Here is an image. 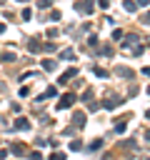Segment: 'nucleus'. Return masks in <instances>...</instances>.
I'll return each mask as SVG.
<instances>
[{"mask_svg": "<svg viewBox=\"0 0 150 160\" xmlns=\"http://www.w3.org/2000/svg\"><path fill=\"white\" fill-rule=\"evenodd\" d=\"M73 100H75V95L70 93V95H65V98L60 100V108H68V105H73Z\"/></svg>", "mask_w": 150, "mask_h": 160, "instance_id": "obj_1", "label": "nucleus"}, {"mask_svg": "<svg viewBox=\"0 0 150 160\" xmlns=\"http://www.w3.org/2000/svg\"><path fill=\"white\" fill-rule=\"evenodd\" d=\"M43 65H45V70H55V60H45Z\"/></svg>", "mask_w": 150, "mask_h": 160, "instance_id": "obj_2", "label": "nucleus"}, {"mask_svg": "<svg viewBox=\"0 0 150 160\" xmlns=\"http://www.w3.org/2000/svg\"><path fill=\"white\" fill-rule=\"evenodd\" d=\"M15 128H18V130H25V128H28V123H25V120H23V118H20V120H18V123H15Z\"/></svg>", "mask_w": 150, "mask_h": 160, "instance_id": "obj_3", "label": "nucleus"}, {"mask_svg": "<svg viewBox=\"0 0 150 160\" xmlns=\"http://www.w3.org/2000/svg\"><path fill=\"white\" fill-rule=\"evenodd\" d=\"M50 160H63V155H60V153H55V155H53Z\"/></svg>", "mask_w": 150, "mask_h": 160, "instance_id": "obj_4", "label": "nucleus"}, {"mask_svg": "<svg viewBox=\"0 0 150 160\" xmlns=\"http://www.w3.org/2000/svg\"><path fill=\"white\" fill-rule=\"evenodd\" d=\"M145 20H148V23H150V13H148V18H145Z\"/></svg>", "mask_w": 150, "mask_h": 160, "instance_id": "obj_5", "label": "nucleus"}]
</instances>
